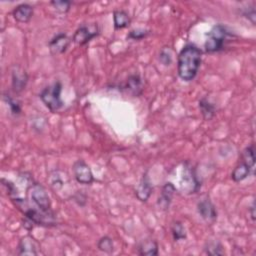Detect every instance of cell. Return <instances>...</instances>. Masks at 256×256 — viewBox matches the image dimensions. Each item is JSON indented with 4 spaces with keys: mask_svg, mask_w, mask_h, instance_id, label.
Here are the masks:
<instances>
[{
    "mask_svg": "<svg viewBox=\"0 0 256 256\" xmlns=\"http://www.w3.org/2000/svg\"><path fill=\"white\" fill-rule=\"evenodd\" d=\"M202 51L194 44H186L178 54L177 72L180 79L185 82L193 80L200 68Z\"/></svg>",
    "mask_w": 256,
    "mask_h": 256,
    "instance_id": "6da1fadb",
    "label": "cell"
},
{
    "mask_svg": "<svg viewBox=\"0 0 256 256\" xmlns=\"http://www.w3.org/2000/svg\"><path fill=\"white\" fill-rule=\"evenodd\" d=\"M230 36L229 31L226 26L217 24L211 28L207 33V38L204 44L205 51L208 53H215L221 51L225 47L226 41Z\"/></svg>",
    "mask_w": 256,
    "mask_h": 256,
    "instance_id": "7a4b0ae2",
    "label": "cell"
},
{
    "mask_svg": "<svg viewBox=\"0 0 256 256\" xmlns=\"http://www.w3.org/2000/svg\"><path fill=\"white\" fill-rule=\"evenodd\" d=\"M61 91L62 84L60 81H56L53 84L45 87L39 94V98L51 112H56L63 106Z\"/></svg>",
    "mask_w": 256,
    "mask_h": 256,
    "instance_id": "3957f363",
    "label": "cell"
},
{
    "mask_svg": "<svg viewBox=\"0 0 256 256\" xmlns=\"http://www.w3.org/2000/svg\"><path fill=\"white\" fill-rule=\"evenodd\" d=\"M99 34V28L97 24H84L81 25L73 35V42L77 45H85L93 38Z\"/></svg>",
    "mask_w": 256,
    "mask_h": 256,
    "instance_id": "277c9868",
    "label": "cell"
},
{
    "mask_svg": "<svg viewBox=\"0 0 256 256\" xmlns=\"http://www.w3.org/2000/svg\"><path fill=\"white\" fill-rule=\"evenodd\" d=\"M73 174L76 181L80 184L90 185L94 181V177L89 165L84 160H77L73 164Z\"/></svg>",
    "mask_w": 256,
    "mask_h": 256,
    "instance_id": "5b68a950",
    "label": "cell"
},
{
    "mask_svg": "<svg viewBox=\"0 0 256 256\" xmlns=\"http://www.w3.org/2000/svg\"><path fill=\"white\" fill-rule=\"evenodd\" d=\"M71 42V39L65 33H58L48 43L49 50L52 55L62 54L67 50Z\"/></svg>",
    "mask_w": 256,
    "mask_h": 256,
    "instance_id": "8992f818",
    "label": "cell"
},
{
    "mask_svg": "<svg viewBox=\"0 0 256 256\" xmlns=\"http://www.w3.org/2000/svg\"><path fill=\"white\" fill-rule=\"evenodd\" d=\"M183 189L187 190L188 193H196L199 189V182L192 167L187 166V163L184 165V173L182 177Z\"/></svg>",
    "mask_w": 256,
    "mask_h": 256,
    "instance_id": "52a82bcc",
    "label": "cell"
},
{
    "mask_svg": "<svg viewBox=\"0 0 256 256\" xmlns=\"http://www.w3.org/2000/svg\"><path fill=\"white\" fill-rule=\"evenodd\" d=\"M197 210L202 219L208 223H213L217 219V211L208 197L203 198L197 204Z\"/></svg>",
    "mask_w": 256,
    "mask_h": 256,
    "instance_id": "ba28073f",
    "label": "cell"
},
{
    "mask_svg": "<svg viewBox=\"0 0 256 256\" xmlns=\"http://www.w3.org/2000/svg\"><path fill=\"white\" fill-rule=\"evenodd\" d=\"M39 245L30 235L24 236L18 244V255H38Z\"/></svg>",
    "mask_w": 256,
    "mask_h": 256,
    "instance_id": "9c48e42d",
    "label": "cell"
},
{
    "mask_svg": "<svg viewBox=\"0 0 256 256\" xmlns=\"http://www.w3.org/2000/svg\"><path fill=\"white\" fill-rule=\"evenodd\" d=\"M28 82V75L20 66H14L12 69V88L14 92L20 93L23 91Z\"/></svg>",
    "mask_w": 256,
    "mask_h": 256,
    "instance_id": "30bf717a",
    "label": "cell"
},
{
    "mask_svg": "<svg viewBox=\"0 0 256 256\" xmlns=\"http://www.w3.org/2000/svg\"><path fill=\"white\" fill-rule=\"evenodd\" d=\"M175 191H176V187L173 183L166 182L163 185L161 193H160V196L158 198V205L163 210H167L169 208Z\"/></svg>",
    "mask_w": 256,
    "mask_h": 256,
    "instance_id": "8fae6325",
    "label": "cell"
},
{
    "mask_svg": "<svg viewBox=\"0 0 256 256\" xmlns=\"http://www.w3.org/2000/svg\"><path fill=\"white\" fill-rule=\"evenodd\" d=\"M152 193V186H151V183L149 181V178H148V175L147 173H144L136 190H135V194H136V197L141 201V202H146L150 195Z\"/></svg>",
    "mask_w": 256,
    "mask_h": 256,
    "instance_id": "7c38bea8",
    "label": "cell"
},
{
    "mask_svg": "<svg viewBox=\"0 0 256 256\" xmlns=\"http://www.w3.org/2000/svg\"><path fill=\"white\" fill-rule=\"evenodd\" d=\"M14 19L20 23H27L33 16V7L28 3H22L17 5L12 11Z\"/></svg>",
    "mask_w": 256,
    "mask_h": 256,
    "instance_id": "4fadbf2b",
    "label": "cell"
},
{
    "mask_svg": "<svg viewBox=\"0 0 256 256\" xmlns=\"http://www.w3.org/2000/svg\"><path fill=\"white\" fill-rule=\"evenodd\" d=\"M123 88H125L133 96H139L143 91V83L141 77L138 74L130 75L127 78Z\"/></svg>",
    "mask_w": 256,
    "mask_h": 256,
    "instance_id": "5bb4252c",
    "label": "cell"
},
{
    "mask_svg": "<svg viewBox=\"0 0 256 256\" xmlns=\"http://www.w3.org/2000/svg\"><path fill=\"white\" fill-rule=\"evenodd\" d=\"M198 106H199L200 112L205 120H211L215 116L216 106L208 98L202 97L198 102Z\"/></svg>",
    "mask_w": 256,
    "mask_h": 256,
    "instance_id": "9a60e30c",
    "label": "cell"
},
{
    "mask_svg": "<svg viewBox=\"0 0 256 256\" xmlns=\"http://www.w3.org/2000/svg\"><path fill=\"white\" fill-rule=\"evenodd\" d=\"M130 17L124 10H115L113 12V24L116 30L126 28L130 25Z\"/></svg>",
    "mask_w": 256,
    "mask_h": 256,
    "instance_id": "2e32d148",
    "label": "cell"
},
{
    "mask_svg": "<svg viewBox=\"0 0 256 256\" xmlns=\"http://www.w3.org/2000/svg\"><path fill=\"white\" fill-rule=\"evenodd\" d=\"M253 169L250 168L245 162L241 161L232 171L231 178L234 182H240L247 178V176L250 175V173H253Z\"/></svg>",
    "mask_w": 256,
    "mask_h": 256,
    "instance_id": "e0dca14e",
    "label": "cell"
},
{
    "mask_svg": "<svg viewBox=\"0 0 256 256\" xmlns=\"http://www.w3.org/2000/svg\"><path fill=\"white\" fill-rule=\"evenodd\" d=\"M138 254L139 255H149V256L158 255L157 242L154 240H151V239L144 240L138 246Z\"/></svg>",
    "mask_w": 256,
    "mask_h": 256,
    "instance_id": "ac0fdd59",
    "label": "cell"
},
{
    "mask_svg": "<svg viewBox=\"0 0 256 256\" xmlns=\"http://www.w3.org/2000/svg\"><path fill=\"white\" fill-rule=\"evenodd\" d=\"M241 158H242L243 162H245L250 168H252L254 170V166H255V146H254V144L249 145L242 151Z\"/></svg>",
    "mask_w": 256,
    "mask_h": 256,
    "instance_id": "d6986e66",
    "label": "cell"
},
{
    "mask_svg": "<svg viewBox=\"0 0 256 256\" xmlns=\"http://www.w3.org/2000/svg\"><path fill=\"white\" fill-rule=\"evenodd\" d=\"M3 100L5 101V103L7 104V106L10 109V112L12 115L14 116H18L21 113V105L20 102L18 100H16L15 98H13L12 96L8 93H4L3 94Z\"/></svg>",
    "mask_w": 256,
    "mask_h": 256,
    "instance_id": "ffe728a7",
    "label": "cell"
},
{
    "mask_svg": "<svg viewBox=\"0 0 256 256\" xmlns=\"http://www.w3.org/2000/svg\"><path fill=\"white\" fill-rule=\"evenodd\" d=\"M171 234L173 236L174 241H179L186 238L185 227L183 226V224L180 221L173 222L171 226Z\"/></svg>",
    "mask_w": 256,
    "mask_h": 256,
    "instance_id": "44dd1931",
    "label": "cell"
},
{
    "mask_svg": "<svg viewBox=\"0 0 256 256\" xmlns=\"http://www.w3.org/2000/svg\"><path fill=\"white\" fill-rule=\"evenodd\" d=\"M97 248L105 253H112L114 250L113 240L109 236L101 237L97 242Z\"/></svg>",
    "mask_w": 256,
    "mask_h": 256,
    "instance_id": "7402d4cb",
    "label": "cell"
},
{
    "mask_svg": "<svg viewBox=\"0 0 256 256\" xmlns=\"http://www.w3.org/2000/svg\"><path fill=\"white\" fill-rule=\"evenodd\" d=\"M50 4L59 13H66L69 11V9L72 5V2L66 1V0H64V1L63 0H56V1H51Z\"/></svg>",
    "mask_w": 256,
    "mask_h": 256,
    "instance_id": "603a6c76",
    "label": "cell"
},
{
    "mask_svg": "<svg viewBox=\"0 0 256 256\" xmlns=\"http://www.w3.org/2000/svg\"><path fill=\"white\" fill-rule=\"evenodd\" d=\"M149 33H150V31L146 30V29H134L128 33L127 38L131 39V40H142L145 37H147L149 35Z\"/></svg>",
    "mask_w": 256,
    "mask_h": 256,
    "instance_id": "cb8c5ba5",
    "label": "cell"
},
{
    "mask_svg": "<svg viewBox=\"0 0 256 256\" xmlns=\"http://www.w3.org/2000/svg\"><path fill=\"white\" fill-rule=\"evenodd\" d=\"M159 60L165 66H169L170 65V64L172 63V52H171L169 47L168 48L164 47L161 51H160V53H159Z\"/></svg>",
    "mask_w": 256,
    "mask_h": 256,
    "instance_id": "d4e9b609",
    "label": "cell"
},
{
    "mask_svg": "<svg viewBox=\"0 0 256 256\" xmlns=\"http://www.w3.org/2000/svg\"><path fill=\"white\" fill-rule=\"evenodd\" d=\"M205 252L209 255H222L224 251L222 250V246L218 242H210L205 247Z\"/></svg>",
    "mask_w": 256,
    "mask_h": 256,
    "instance_id": "484cf974",
    "label": "cell"
},
{
    "mask_svg": "<svg viewBox=\"0 0 256 256\" xmlns=\"http://www.w3.org/2000/svg\"><path fill=\"white\" fill-rule=\"evenodd\" d=\"M242 14H243L246 18H248L253 25H255L256 13H255V8H254V6H251V7H248V8H244Z\"/></svg>",
    "mask_w": 256,
    "mask_h": 256,
    "instance_id": "4316f807",
    "label": "cell"
},
{
    "mask_svg": "<svg viewBox=\"0 0 256 256\" xmlns=\"http://www.w3.org/2000/svg\"><path fill=\"white\" fill-rule=\"evenodd\" d=\"M250 216H251L252 221L254 222L255 221V202L254 201L252 202V205L250 207Z\"/></svg>",
    "mask_w": 256,
    "mask_h": 256,
    "instance_id": "83f0119b",
    "label": "cell"
}]
</instances>
